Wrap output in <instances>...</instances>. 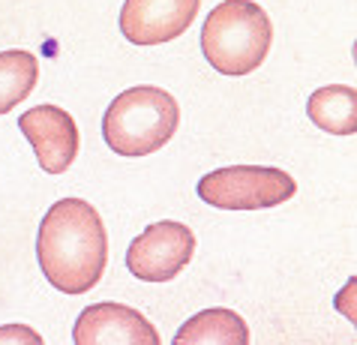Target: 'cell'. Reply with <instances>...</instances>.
Here are the masks:
<instances>
[{"label": "cell", "mask_w": 357, "mask_h": 345, "mask_svg": "<svg viewBox=\"0 0 357 345\" xmlns=\"http://www.w3.org/2000/svg\"><path fill=\"white\" fill-rule=\"evenodd\" d=\"M306 114L321 132L354 135L357 132V91L351 84H324L310 93Z\"/></svg>", "instance_id": "obj_10"}, {"label": "cell", "mask_w": 357, "mask_h": 345, "mask_svg": "<svg viewBox=\"0 0 357 345\" xmlns=\"http://www.w3.org/2000/svg\"><path fill=\"white\" fill-rule=\"evenodd\" d=\"M273 45V24L255 0H222L202 24V54L220 75L255 72Z\"/></svg>", "instance_id": "obj_2"}, {"label": "cell", "mask_w": 357, "mask_h": 345, "mask_svg": "<svg viewBox=\"0 0 357 345\" xmlns=\"http://www.w3.org/2000/svg\"><path fill=\"white\" fill-rule=\"evenodd\" d=\"M195 192L220 210H267L294 199L297 183L289 171L273 165H228L204 174Z\"/></svg>", "instance_id": "obj_4"}, {"label": "cell", "mask_w": 357, "mask_h": 345, "mask_svg": "<svg viewBox=\"0 0 357 345\" xmlns=\"http://www.w3.org/2000/svg\"><path fill=\"white\" fill-rule=\"evenodd\" d=\"M198 9L202 0H123L117 24L132 45L151 48L183 36Z\"/></svg>", "instance_id": "obj_6"}, {"label": "cell", "mask_w": 357, "mask_h": 345, "mask_svg": "<svg viewBox=\"0 0 357 345\" xmlns=\"http://www.w3.org/2000/svg\"><path fill=\"white\" fill-rule=\"evenodd\" d=\"M39 82V61L33 52L9 48L0 52V117L9 114L18 102L33 93Z\"/></svg>", "instance_id": "obj_11"}, {"label": "cell", "mask_w": 357, "mask_h": 345, "mask_svg": "<svg viewBox=\"0 0 357 345\" xmlns=\"http://www.w3.org/2000/svg\"><path fill=\"white\" fill-rule=\"evenodd\" d=\"M181 126V105L168 91L138 84L114 96L102 114V138L117 156H151L172 141Z\"/></svg>", "instance_id": "obj_3"}, {"label": "cell", "mask_w": 357, "mask_h": 345, "mask_svg": "<svg viewBox=\"0 0 357 345\" xmlns=\"http://www.w3.org/2000/svg\"><path fill=\"white\" fill-rule=\"evenodd\" d=\"M18 130L31 141L39 169L45 174H63L78 156V123L61 105H36L18 117Z\"/></svg>", "instance_id": "obj_7"}, {"label": "cell", "mask_w": 357, "mask_h": 345, "mask_svg": "<svg viewBox=\"0 0 357 345\" xmlns=\"http://www.w3.org/2000/svg\"><path fill=\"white\" fill-rule=\"evenodd\" d=\"M195 255V234L186 222L160 220L126 250V268L142 282H172Z\"/></svg>", "instance_id": "obj_5"}, {"label": "cell", "mask_w": 357, "mask_h": 345, "mask_svg": "<svg viewBox=\"0 0 357 345\" xmlns=\"http://www.w3.org/2000/svg\"><path fill=\"white\" fill-rule=\"evenodd\" d=\"M3 342H27V345H43V337L27 328V324H6V328H0V345Z\"/></svg>", "instance_id": "obj_12"}, {"label": "cell", "mask_w": 357, "mask_h": 345, "mask_svg": "<svg viewBox=\"0 0 357 345\" xmlns=\"http://www.w3.org/2000/svg\"><path fill=\"white\" fill-rule=\"evenodd\" d=\"M174 345H246L250 328L234 309L213 307L183 321V328L174 333Z\"/></svg>", "instance_id": "obj_9"}, {"label": "cell", "mask_w": 357, "mask_h": 345, "mask_svg": "<svg viewBox=\"0 0 357 345\" xmlns=\"http://www.w3.org/2000/svg\"><path fill=\"white\" fill-rule=\"evenodd\" d=\"M36 259L48 285L84 294L99 285L108 264V231L84 199H61L45 210L36 231Z\"/></svg>", "instance_id": "obj_1"}, {"label": "cell", "mask_w": 357, "mask_h": 345, "mask_svg": "<svg viewBox=\"0 0 357 345\" xmlns=\"http://www.w3.org/2000/svg\"><path fill=\"white\" fill-rule=\"evenodd\" d=\"M75 345H160V333L138 309L123 303H93L82 309L75 328Z\"/></svg>", "instance_id": "obj_8"}]
</instances>
